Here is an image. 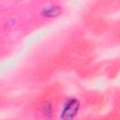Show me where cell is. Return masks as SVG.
Returning <instances> with one entry per match:
<instances>
[{
    "instance_id": "obj_1",
    "label": "cell",
    "mask_w": 120,
    "mask_h": 120,
    "mask_svg": "<svg viewBox=\"0 0 120 120\" xmlns=\"http://www.w3.org/2000/svg\"><path fill=\"white\" fill-rule=\"evenodd\" d=\"M79 109V102L76 99H70L65 105L61 117L63 119H70L75 116Z\"/></svg>"
},
{
    "instance_id": "obj_2",
    "label": "cell",
    "mask_w": 120,
    "mask_h": 120,
    "mask_svg": "<svg viewBox=\"0 0 120 120\" xmlns=\"http://www.w3.org/2000/svg\"><path fill=\"white\" fill-rule=\"evenodd\" d=\"M61 13V8L59 7H50L44 9L43 16L46 17H55Z\"/></svg>"
}]
</instances>
